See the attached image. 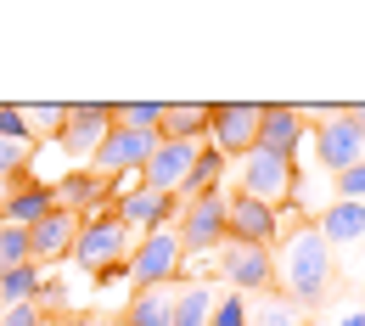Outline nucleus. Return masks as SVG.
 Returning a JSON list of instances; mask_svg holds the SVG:
<instances>
[{"mask_svg": "<svg viewBox=\"0 0 365 326\" xmlns=\"http://www.w3.org/2000/svg\"><path fill=\"white\" fill-rule=\"evenodd\" d=\"M0 326H46V315L34 304H11V310H0Z\"/></svg>", "mask_w": 365, "mask_h": 326, "instance_id": "2f4dec72", "label": "nucleus"}, {"mask_svg": "<svg viewBox=\"0 0 365 326\" xmlns=\"http://www.w3.org/2000/svg\"><path fill=\"white\" fill-rule=\"evenodd\" d=\"M214 107L208 101H169L163 107V141H202Z\"/></svg>", "mask_w": 365, "mask_h": 326, "instance_id": "a211bd4d", "label": "nucleus"}, {"mask_svg": "<svg viewBox=\"0 0 365 326\" xmlns=\"http://www.w3.org/2000/svg\"><path fill=\"white\" fill-rule=\"evenodd\" d=\"M275 208L253 203V197H236L230 191V208H225V242H247V248H275Z\"/></svg>", "mask_w": 365, "mask_h": 326, "instance_id": "2eb2a0df", "label": "nucleus"}, {"mask_svg": "<svg viewBox=\"0 0 365 326\" xmlns=\"http://www.w3.org/2000/svg\"><path fill=\"white\" fill-rule=\"evenodd\" d=\"M46 326H68V321H46Z\"/></svg>", "mask_w": 365, "mask_h": 326, "instance_id": "f704fd0d", "label": "nucleus"}, {"mask_svg": "<svg viewBox=\"0 0 365 326\" xmlns=\"http://www.w3.org/2000/svg\"><path fill=\"white\" fill-rule=\"evenodd\" d=\"M220 276L230 292H270L275 287V259L270 248H247V242H225V259H220Z\"/></svg>", "mask_w": 365, "mask_h": 326, "instance_id": "9b49d317", "label": "nucleus"}, {"mask_svg": "<svg viewBox=\"0 0 365 326\" xmlns=\"http://www.w3.org/2000/svg\"><path fill=\"white\" fill-rule=\"evenodd\" d=\"M113 180L107 175H96V169H73V175H62L56 186H51V197H56V208H68V214H79V220H91V214H101L107 208V197H113Z\"/></svg>", "mask_w": 365, "mask_h": 326, "instance_id": "dca6fc26", "label": "nucleus"}, {"mask_svg": "<svg viewBox=\"0 0 365 326\" xmlns=\"http://www.w3.org/2000/svg\"><path fill=\"white\" fill-rule=\"evenodd\" d=\"M73 242H79V214H68V208H51L40 225H29V265H56V259H68L73 253Z\"/></svg>", "mask_w": 365, "mask_h": 326, "instance_id": "f8f14e48", "label": "nucleus"}, {"mask_svg": "<svg viewBox=\"0 0 365 326\" xmlns=\"http://www.w3.org/2000/svg\"><path fill=\"white\" fill-rule=\"evenodd\" d=\"M197 152H202V141H158V152H152L146 169H140V186L158 191V197H180V186L191 180Z\"/></svg>", "mask_w": 365, "mask_h": 326, "instance_id": "9d476101", "label": "nucleus"}, {"mask_svg": "<svg viewBox=\"0 0 365 326\" xmlns=\"http://www.w3.org/2000/svg\"><path fill=\"white\" fill-rule=\"evenodd\" d=\"M158 141H163V136H152V130H113V136L96 146L91 169H96V175H107L113 186L124 191V186H130V175L140 180V169H146V158L158 152Z\"/></svg>", "mask_w": 365, "mask_h": 326, "instance_id": "423d86ee", "label": "nucleus"}, {"mask_svg": "<svg viewBox=\"0 0 365 326\" xmlns=\"http://www.w3.org/2000/svg\"><path fill=\"white\" fill-rule=\"evenodd\" d=\"M270 259H275V292H281L287 304L315 310L320 298L331 292L337 265H331V248H326V236L315 231V220H304L298 231H287L270 248Z\"/></svg>", "mask_w": 365, "mask_h": 326, "instance_id": "f257e3e1", "label": "nucleus"}, {"mask_svg": "<svg viewBox=\"0 0 365 326\" xmlns=\"http://www.w3.org/2000/svg\"><path fill=\"white\" fill-rule=\"evenodd\" d=\"M331 191L343 197V203H365V158L354 169H343V175H331Z\"/></svg>", "mask_w": 365, "mask_h": 326, "instance_id": "c756f323", "label": "nucleus"}, {"mask_svg": "<svg viewBox=\"0 0 365 326\" xmlns=\"http://www.w3.org/2000/svg\"><path fill=\"white\" fill-rule=\"evenodd\" d=\"M175 208H180L175 197H158V191H146V186H124V191H118V203H113V214H118L130 231H140V236L169 231Z\"/></svg>", "mask_w": 365, "mask_h": 326, "instance_id": "ddd939ff", "label": "nucleus"}, {"mask_svg": "<svg viewBox=\"0 0 365 326\" xmlns=\"http://www.w3.org/2000/svg\"><path fill=\"white\" fill-rule=\"evenodd\" d=\"M264 130V101H220L208 118V146L220 158H247Z\"/></svg>", "mask_w": 365, "mask_h": 326, "instance_id": "39448f33", "label": "nucleus"}, {"mask_svg": "<svg viewBox=\"0 0 365 326\" xmlns=\"http://www.w3.org/2000/svg\"><path fill=\"white\" fill-rule=\"evenodd\" d=\"M34 163V141H0V186L6 180H23Z\"/></svg>", "mask_w": 365, "mask_h": 326, "instance_id": "bb28decb", "label": "nucleus"}, {"mask_svg": "<svg viewBox=\"0 0 365 326\" xmlns=\"http://www.w3.org/2000/svg\"><path fill=\"white\" fill-rule=\"evenodd\" d=\"M124 326H175V292H169V287L135 292L130 310H124Z\"/></svg>", "mask_w": 365, "mask_h": 326, "instance_id": "412c9836", "label": "nucleus"}, {"mask_svg": "<svg viewBox=\"0 0 365 326\" xmlns=\"http://www.w3.org/2000/svg\"><path fill=\"white\" fill-rule=\"evenodd\" d=\"M315 231L326 236V248H337V242H360V236H365V203H343V197H337V203L315 220Z\"/></svg>", "mask_w": 365, "mask_h": 326, "instance_id": "6ab92c4d", "label": "nucleus"}, {"mask_svg": "<svg viewBox=\"0 0 365 326\" xmlns=\"http://www.w3.org/2000/svg\"><path fill=\"white\" fill-rule=\"evenodd\" d=\"M51 208H56V197H51V186L46 180H6L0 186V220L6 225H17V231H29V225H40Z\"/></svg>", "mask_w": 365, "mask_h": 326, "instance_id": "4468645a", "label": "nucleus"}, {"mask_svg": "<svg viewBox=\"0 0 365 326\" xmlns=\"http://www.w3.org/2000/svg\"><path fill=\"white\" fill-rule=\"evenodd\" d=\"M0 310H6V304H0Z\"/></svg>", "mask_w": 365, "mask_h": 326, "instance_id": "c9c22d12", "label": "nucleus"}, {"mask_svg": "<svg viewBox=\"0 0 365 326\" xmlns=\"http://www.w3.org/2000/svg\"><path fill=\"white\" fill-rule=\"evenodd\" d=\"M91 326H96V321H91Z\"/></svg>", "mask_w": 365, "mask_h": 326, "instance_id": "e433bc0d", "label": "nucleus"}, {"mask_svg": "<svg viewBox=\"0 0 365 326\" xmlns=\"http://www.w3.org/2000/svg\"><path fill=\"white\" fill-rule=\"evenodd\" d=\"M113 136V101H73L68 107V124H62V152L68 158H79V163H91L96 146Z\"/></svg>", "mask_w": 365, "mask_h": 326, "instance_id": "6e6552de", "label": "nucleus"}, {"mask_svg": "<svg viewBox=\"0 0 365 326\" xmlns=\"http://www.w3.org/2000/svg\"><path fill=\"white\" fill-rule=\"evenodd\" d=\"M124 253H130V225L113 214V208H101L91 220H79V242H73V265H85V270H101V276H118L124 270Z\"/></svg>", "mask_w": 365, "mask_h": 326, "instance_id": "f03ea898", "label": "nucleus"}, {"mask_svg": "<svg viewBox=\"0 0 365 326\" xmlns=\"http://www.w3.org/2000/svg\"><path fill=\"white\" fill-rule=\"evenodd\" d=\"M17 265H29V231H17V225L0 220V276L17 270Z\"/></svg>", "mask_w": 365, "mask_h": 326, "instance_id": "cd10ccee", "label": "nucleus"}, {"mask_svg": "<svg viewBox=\"0 0 365 326\" xmlns=\"http://www.w3.org/2000/svg\"><path fill=\"white\" fill-rule=\"evenodd\" d=\"M214 287L208 281H180L175 287V326H208L214 321Z\"/></svg>", "mask_w": 365, "mask_h": 326, "instance_id": "aec40b11", "label": "nucleus"}, {"mask_svg": "<svg viewBox=\"0 0 365 326\" xmlns=\"http://www.w3.org/2000/svg\"><path fill=\"white\" fill-rule=\"evenodd\" d=\"M247 326H304V310L287 304L281 292H270L264 304H247Z\"/></svg>", "mask_w": 365, "mask_h": 326, "instance_id": "a878e982", "label": "nucleus"}, {"mask_svg": "<svg viewBox=\"0 0 365 326\" xmlns=\"http://www.w3.org/2000/svg\"><path fill=\"white\" fill-rule=\"evenodd\" d=\"M225 208H230L225 186L180 203V248L185 253H214V248H225Z\"/></svg>", "mask_w": 365, "mask_h": 326, "instance_id": "0eeeda50", "label": "nucleus"}, {"mask_svg": "<svg viewBox=\"0 0 365 326\" xmlns=\"http://www.w3.org/2000/svg\"><path fill=\"white\" fill-rule=\"evenodd\" d=\"M180 259H185L180 231L169 225V231L140 236V242H135V259L124 265V276L135 281V292H158V287H169V281L180 276Z\"/></svg>", "mask_w": 365, "mask_h": 326, "instance_id": "20e7f679", "label": "nucleus"}, {"mask_svg": "<svg viewBox=\"0 0 365 326\" xmlns=\"http://www.w3.org/2000/svg\"><path fill=\"white\" fill-rule=\"evenodd\" d=\"M220 175H225V158L202 141V152H197V163H191V180L180 186L175 203H191V197H202V191H220Z\"/></svg>", "mask_w": 365, "mask_h": 326, "instance_id": "5701e85b", "label": "nucleus"}, {"mask_svg": "<svg viewBox=\"0 0 365 326\" xmlns=\"http://www.w3.org/2000/svg\"><path fill=\"white\" fill-rule=\"evenodd\" d=\"M360 158H365V136H360V124L349 118V107L315 124V163L320 169L343 175V169H354Z\"/></svg>", "mask_w": 365, "mask_h": 326, "instance_id": "1a4fd4ad", "label": "nucleus"}, {"mask_svg": "<svg viewBox=\"0 0 365 326\" xmlns=\"http://www.w3.org/2000/svg\"><path fill=\"white\" fill-rule=\"evenodd\" d=\"M309 141V118H304V107H281L270 101L264 107V130H259V146L275 152V158H287V163H298V146Z\"/></svg>", "mask_w": 365, "mask_h": 326, "instance_id": "f3484780", "label": "nucleus"}, {"mask_svg": "<svg viewBox=\"0 0 365 326\" xmlns=\"http://www.w3.org/2000/svg\"><path fill=\"white\" fill-rule=\"evenodd\" d=\"M23 124H29V136L34 141H56L62 136V124H68V107H62V101H29V107H23Z\"/></svg>", "mask_w": 365, "mask_h": 326, "instance_id": "393cba45", "label": "nucleus"}, {"mask_svg": "<svg viewBox=\"0 0 365 326\" xmlns=\"http://www.w3.org/2000/svg\"><path fill=\"white\" fill-rule=\"evenodd\" d=\"M46 292V270L40 265H17V270H6L0 276V304L11 310V304H34Z\"/></svg>", "mask_w": 365, "mask_h": 326, "instance_id": "4be33fe9", "label": "nucleus"}, {"mask_svg": "<svg viewBox=\"0 0 365 326\" xmlns=\"http://www.w3.org/2000/svg\"><path fill=\"white\" fill-rule=\"evenodd\" d=\"M0 141H34L23 124V107L17 101H0Z\"/></svg>", "mask_w": 365, "mask_h": 326, "instance_id": "7c9ffc66", "label": "nucleus"}, {"mask_svg": "<svg viewBox=\"0 0 365 326\" xmlns=\"http://www.w3.org/2000/svg\"><path fill=\"white\" fill-rule=\"evenodd\" d=\"M337 326H365V310H349V315H343Z\"/></svg>", "mask_w": 365, "mask_h": 326, "instance_id": "473e14b6", "label": "nucleus"}, {"mask_svg": "<svg viewBox=\"0 0 365 326\" xmlns=\"http://www.w3.org/2000/svg\"><path fill=\"white\" fill-rule=\"evenodd\" d=\"M349 118L360 124V136H365V101H360V107H349Z\"/></svg>", "mask_w": 365, "mask_h": 326, "instance_id": "72a5a7b5", "label": "nucleus"}, {"mask_svg": "<svg viewBox=\"0 0 365 326\" xmlns=\"http://www.w3.org/2000/svg\"><path fill=\"white\" fill-rule=\"evenodd\" d=\"M208 326H247V298H242V292H220Z\"/></svg>", "mask_w": 365, "mask_h": 326, "instance_id": "c85d7f7f", "label": "nucleus"}, {"mask_svg": "<svg viewBox=\"0 0 365 326\" xmlns=\"http://www.w3.org/2000/svg\"><path fill=\"white\" fill-rule=\"evenodd\" d=\"M292 186H298V163L275 158L264 146H253V152L242 158V169H236V197H253V203H264V208H287V203H292Z\"/></svg>", "mask_w": 365, "mask_h": 326, "instance_id": "7ed1b4c3", "label": "nucleus"}, {"mask_svg": "<svg viewBox=\"0 0 365 326\" xmlns=\"http://www.w3.org/2000/svg\"><path fill=\"white\" fill-rule=\"evenodd\" d=\"M163 107L169 101H113V130H152V136H163Z\"/></svg>", "mask_w": 365, "mask_h": 326, "instance_id": "b1692460", "label": "nucleus"}]
</instances>
